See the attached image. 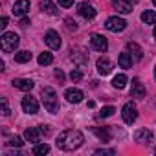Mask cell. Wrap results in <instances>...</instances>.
<instances>
[{
    "label": "cell",
    "mask_w": 156,
    "mask_h": 156,
    "mask_svg": "<svg viewBox=\"0 0 156 156\" xmlns=\"http://www.w3.org/2000/svg\"><path fill=\"white\" fill-rule=\"evenodd\" d=\"M39 64L41 66H48V64H51V61H53V55L50 53V51H42L41 55H39Z\"/></svg>",
    "instance_id": "cell-26"
},
{
    "label": "cell",
    "mask_w": 156,
    "mask_h": 156,
    "mask_svg": "<svg viewBox=\"0 0 156 156\" xmlns=\"http://www.w3.org/2000/svg\"><path fill=\"white\" fill-rule=\"evenodd\" d=\"M96 66H98V72H99L101 75H108V73L112 72V68H114L112 61L107 59V57H99L98 62H96Z\"/></svg>",
    "instance_id": "cell-14"
},
{
    "label": "cell",
    "mask_w": 156,
    "mask_h": 156,
    "mask_svg": "<svg viewBox=\"0 0 156 156\" xmlns=\"http://www.w3.org/2000/svg\"><path fill=\"white\" fill-rule=\"evenodd\" d=\"M85 141V136L81 130H75V129H68V130H62L57 140H55V145L57 149L61 151H75L79 149Z\"/></svg>",
    "instance_id": "cell-1"
},
{
    "label": "cell",
    "mask_w": 156,
    "mask_h": 156,
    "mask_svg": "<svg viewBox=\"0 0 156 156\" xmlns=\"http://www.w3.org/2000/svg\"><path fill=\"white\" fill-rule=\"evenodd\" d=\"M55 77H57V79H59V81H61V83H62V81H64V73H62V72H61V70H59V68H57V70H55Z\"/></svg>",
    "instance_id": "cell-35"
},
{
    "label": "cell",
    "mask_w": 156,
    "mask_h": 156,
    "mask_svg": "<svg viewBox=\"0 0 156 156\" xmlns=\"http://www.w3.org/2000/svg\"><path fill=\"white\" fill-rule=\"evenodd\" d=\"M112 87L118 88V90L125 88V87H127V75H125V73H118L114 79H112Z\"/></svg>",
    "instance_id": "cell-23"
},
{
    "label": "cell",
    "mask_w": 156,
    "mask_h": 156,
    "mask_svg": "<svg viewBox=\"0 0 156 156\" xmlns=\"http://www.w3.org/2000/svg\"><path fill=\"white\" fill-rule=\"evenodd\" d=\"M96 154H116V151L114 149H98Z\"/></svg>",
    "instance_id": "cell-33"
},
{
    "label": "cell",
    "mask_w": 156,
    "mask_h": 156,
    "mask_svg": "<svg viewBox=\"0 0 156 156\" xmlns=\"http://www.w3.org/2000/svg\"><path fill=\"white\" fill-rule=\"evenodd\" d=\"M41 9L44 11V13H48V15H51V17H55V15H59V9H57V6L51 2V0H41Z\"/></svg>",
    "instance_id": "cell-19"
},
{
    "label": "cell",
    "mask_w": 156,
    "mask_h": 156,
    "mask_svg": "<svg viewBox=\"0 0 156 156\" xmlns=\"http://www.w3.org/2000/svg\"><path fill=\"white\" fill-rule=\"evenodd\" d=\"M0 105H2V114H4V116H9V114H11V112H9V107H8V99H6V98L0 99Z\"/></svg>",
    "instance_id": "cell-31"
},
{
    "label": "cell",
    "mask_w": 156,
    "mask_h": 156,
    "mask_svg": "<svg viewBox=\"0 0 156 156\" xmlns=\"http://www.w3.org/2000/svg\"><path fill=\"white\" fill-rule=\"evenodd\" d=\"M6 26H8V17H2V19H0V28L6 30Z\"/></svg>",
    "instance_id": "cell-36"
},
{
    "label": "cell",
    "mask_w": 156,
    "mask_h": 156,
    "mask_svg": "<svg viewBox=\"0 0 156 156\" xmlns=\"http://www.w3.org/2000/svg\"><path fill=\"white\" fill-rule=\"evenodd\" d=\"M41 98H42L44 108H46L50 114H57V112H59V98H57V92H55L51 87H44L42 92H41Z\"/></svg>",
    "instance_id": "cell-2"
},
{
    "label": "cell",
    "mask_w": 156,
    "mask_h": 156,
    "mask_svg": "<svg viewBox=\"0 0 156 156\" xmlns=\"http://www.w3.org/2000/svg\"><path fill=\"white\" fill-rule=\"evenodd\" d=\"M31 51H28V50H22V51H17L15 53V62H20V64H24V62H30L31 61Z\"/></svg>",
    "instance_id": "cell-24"
},
{
    "label": "cell",
    "mask_w": 156,
    "mask_h": 156,
    "mask_svg": "<svg viewBox=\"0 0 156 156\" xmlns=\"http://www.w3.org/2000/svg\"><path fill=\"white\" fill-rule=\"evenodd\" d=\"M70 79H72L73 83H79V81L83 79V72H81V70H72V73H70Z\"/></svg>",
    "instance_id": "cell-30"
},
{
    "label": "cell",
    "mask_w": 156,
    "mask_h": 156,
    "mask_svg": "<svg viewBox=\"0 0 156 156\" xmlns=\"http://www.w3.org/2000/svg\"><path fill=\"white\" fill-rule=\"evenodd\" d=\"M105 28H107L108 31L118 33V31H123V30L127 28V22H125L123 19H119V17H110V19H107Z\"/></svg>",
    "instance_id": "cell-6"
},
{
    "label": "cell",
    "mask_w": 156,
    "mask_h": 156,
    "mask_svg": "<svg viewBox=\"0 0 156 156\" xmlns=\"http://www.w3.org/2000/svg\"><path fill=\"white\" fill-rule=\"evenodd\" d=\"M22 140L19 138V136H11V138H8V141H6V145L8 147H22Z\"/></svg>",
    "instance_id": "cell-29"
},
{
    "label": "cell",
    "mask_w": 156,
    "mask_h": 156,
    "mask_svg": "<svg viewBox=\"0 0 156 156\" xmlns=\"http://www.w3.org/2000/svg\"><path fill=\"white\" fill-rule=\"evenodd\" d=\"M42 134H44L42 127H30V129L24 130V138H26V141H31V143L41 141V136H42Z\"/></svg>",
    "instance_id": "cell-10"
},
{
    "label": "cell",
    "mask_w": 156,
    "mask_h": 156,
    "mask_svg": "<svg viewBox=\"0 0 156 156\" xmlns=\"http://www.w3.org/2000/svg\"><path fill=\"white\" fill-rule=\"evenodd\" d=\"M118 64H119L121 68H132V55H130L129 51L119 53V57H118Z\"/></svg>",
    "instance_id": "cell-22"
},
{
    "label": "cell",
    "mask_w": 156,
    "mask_h": 156,
    "mask_svg": "<svg viewBox=\"0 0 156 156\" xmlns=\"http://www.w3.org/2000/svg\"><path fill=\"white\" fill-rule=\"evenodd\" d=\"M129 2H130V4H136V2H140V0H129Z\"/></svg>",
    "instance_id": "cell-38"
},
{
    "label": "cell",
    "mask_w": 156,
    "mask_h": 156,
    "mask_svg": "<svg viewBox=\"0 0 156 156\" xmlns=\"http://www.w3.org/2000/svg\"><path fill=\"white\" fill-rule=\"evenodd\" d=\"M112 8L118 13H123V15H127V13L132 11V4L129 2V0H112Z\"/></svg>",
    "instance_id": "cell-17"
},
{
    "label": "cell",
    "mask_w": 156,
    "mask_h": 156,
    "mask_svg": "<svg viewBox=\"0 0 156 156\" xmlns=\"http://www.w3.org/2000/svg\"><path fill=\"white\" fill-rule=\"evenodd\" d=\"M11 85L15 87V88H19V90H22V92H30L31 88H33V81L31 79H13L11 81Z\"/></svg>",
    "instance_id": "cell-18"
},
{
    "label": "cell",
    "mask_w": 156,
    "mask_h": 156,
    "mask_svg": "<svg viewBox=\"0 0 156 156\" xmlns=\"http://www.w3.org/2000/svg\"><path fill=\"white\" fill-rule=\"evenodd\" d=\"M22 110L26 112V114H37L39 112V101L35 99V98H31V96H26V98H22Z\"/></svg>",
    "instance_id": "cell-9"
},
{
    "label": "cell",
    "mask_w": 156,
    "mask_h": 156,
    "mask_svg": "<svg viewBox=\"0 0 156 156\" xmlns=\"http://www.w3.org/2000/svg\"><path fill=\"white\" fill-rule=\"evenodd\" d=\"M130 96L136 99H143L145 98V87L140 79H132V87H130Z\"/></svg>",
    "instance_id": "cell-16"
},
{
    "label": "cell",
    "mask_w": 156,
    "mask_h": 156,
    "mask_svg": "<svg viewBox=\"0 0 156 156\" xmlns=\"http://www.w3.org/2000/svg\"><path fill=\"white\" fill-rule=\"evenodd\" d=\"M90 48L92 50H96V51H107L108 50V41H107V37H103V35H92L90 37Z\"/></svg>",
    "instance_id": "cell-7"
},
{
    "label": "cell",
    "mask_w": 156,
    "mask_h": 156,
    "mask_svg": "<svg viewBox=\"0 0 156 156\" xmlns=\"http://www.w3.org/2000/svg\"><path fill=\"white\" fill-rule=\"evenodd\" d=\"M127 50L130 51V55H134V59H136V61H141V59H143V50H141V46H140V44H136V42L129 41V42H127Z\"/></svg>",
    "instance_id": "cell-20"
},
{
    "label": "cell",
    "mask_w": 156,
    "mask_h": 156,
    "mask_svg": "<svg viewBox=\"0 0 156 156\" xmlns=\"http://www.w3.org/2000/svg\"><path fill=\"white\" fill-rule=\"evenodd\" d=\"M44 41H46V44H48L51 50H59V48H61V37H59V33H57V31H53V30L46 31Z\"/></svg>",
    "instance_id": "cell-11"
},
{
    "label": "cell",
    "mask_w": 156,
    "mask_h": 156,
    "mask_svg": "<svg viewBox=\"0 0 156 156\" xmlns=\"http://www.w3.org/2000/svg\"><path fill=\"white\" fill-rule=\"evenodd\" d=\"M154 39H156V28H154Z\"/></svg>",
    "instance_id": "cell-40"
},
{
    "label": "cell",
    "mask_w": 156,
    "mask_h": 156,
    "mask_svg": "<svg viewBox=\"0 0 156 156\" xmlns=\"http://www.w3.org/2000/svg\"><path fill=\"white\" fill-rule=\"evenodd\" d=\"M114 112H116V108H114V107H103V108L99 110L98 118H101V119H103V118H110Z\"/></svg>",
    "instance_id": "cell-28"
},
{
    "label": "cell",
    "mask_w": 156,
    "mask_h": 156,
    "mask_svg": "<svg viewBox=\"0 0 156 156\" xmlns=\"http://www.w3.org/2000/svg\"><path fill=\"white\" fill-rule=\"evenodd\" d=\"M141 20H143L145 24H156V13L151 11V9H147V11L141 13Z\"/></svg>",
    "instance_id": "cell-27"
},
{
    "label": "cell",
    "mask_w": 156,
    "mask_h": 156,
    "mask_svg": "<svg viewBox=\"0 0 156 156\" xmlns=\"http://www.w3.org/2000/svg\"><path fill=\"white\" fill-rule=\"evenodd\" d=\"M64 98H66L68 103H81L83 98H85V94H83V90H79V88H68V90L64 92Z\"/></svg>",
    "instance_id": "cell-12"
},
{
    "label": "cell",
    "mask_w": 156,
    "mask_h": 156,
    "mask_svg": "<svg viewBox=\"0 0 156 156\" xmlns=\"http://www.w3.org/2000/svg\"><path fill=\"white\" fill-rule=\"evenodd\" d=\"M77 13H79L83 19H94L96 17V9H94V6H90L88 2H81L79 6H77Z\"/></svg>",
    "instance_id": "cell-15"
},
{
    "label": "cell",
    "mask_w": 156,
    "mask_h": 156,
    "mask_svg": "<svg viewBox=\"0 0 156 156\" xmlns=\"http://www.w3.org/2000/svg\"><path fill=\"white\" fill-rule=\"evenodd\" d=\"M59 4H61L62 8H70V6L73 4V0H59Z\"/></svg>",
    "instance_id": "cell-34"
},
{
    "label": "cell",
    "mask_w": 156,
    "mask_h": 156,
    "mask_svg": "<svg viewBox=\"0 0 156 156\" xmlns=\"http://www.w3.org/2000/svg\"><path fill=\"white\" fill-rule=\"evenodd\" d=\"M152 4H154V6H156V0H152Z\"/></svg>",
    "instance_id": "cell-41"
},
{
    "label": "cell",
    "mask_w": 156,
    "mask_h": 156,
    "mask_svg": "<svg viewBox=\"0 0 156 156\" xmlns=\"http://www.w3.org/2000/svg\"><path fill=\"white\" fill-rule=\"evenodd\" d=\"M28 24H30V20H28V19H26V17H24V19H22V20H20V26H22V28H26V26H28Z\"/></svg>",
    "instance_id": "cell-37"
},
{
    "label": "cell",
    "mask_w": 156,
    "mask_h": 156,
    "mask_svg": "<svg viewBox=\"0 0 156 156\" xmlns=\"http://www.w3.org/2000/svg\"><path fill=\"white\" fill-rule=\"evenodd\" d=\"M134 141H138L140 145H151V143L154 141V136H152L151 130H147V129H140V130L134 132Z\"/></svg>",
    "instance_id": "cell-8"
},
{
    "label": "cell",
    "mask_w": 156,
    "mask_h": 156,
    "mask_svg": "<svg viewBox=\"0 0 156 156\" xmlns=\"http://www.w3.org/2000/svg\"><path fill=\"white\" fill-rule=\"evenodd\" d=\"M70 53H72V61L79 66V68H83V66L88 64V53L83 48H72Z\"/></svg>",
    "instance_id": "cell-5"
},
{
    "label": "cell",
    "mask_w": 156,
    "mask_h": 156,
    "mask_svg": "<svg viewBox=\"0 0 156 156\" xmlns=\"http://www.w3.org/2000/svg\"><path fill=\"white\" fill-rule=\"evenodd\" d=\"M66 28H68L70 31H75V30H77V24H75L72 19H66Z\"/></svg>",
    "instance_id": "cell-32"
},
{
    "label": "cell",
    "mask_w": 156,
    "mask_h": 156,
    "mask_svg": "<svg viewBox=\"0 0 156 156\" xmlns=\"http://www.w3.org/2000/svg\"><path fill=\"white\" fill-rule=\"evenodd\" d=\"M154 79H156V68H154Z\"/></svg>",
    "instance_id": "cell-39"
},
{
    "label": "cell",
    "mask_w": 156,
    "mask_h": 156,
    "mask_svg": "<svg viewBox=\"0 0 156 156\" xmlns=\"http://www.w3.org/2000/svg\"><path fill=\"white\" fill-rule=\"evenodd\" d=\"M94 134L103 141V143H107V141H110V129L108 127H94Z\"/></svg>",
    "instance_id": "cell-21"
},
{
    "label": "cell",
    "mask_w": 156,
    "mask_h": 156,
    "mask_svg": "<svg viewBox=\"0 0 156 156\" xmlns=\"http://www.w3.org/2000/svg\"><path fill=\"white\" fill-rule=\"evenodd\" d=\"M13 15L15 17H24L28 11H30V0H17L13 4Z\"/></svg>",
    "instance_id": "cell-13"
},
{
    "label": "cell",
    "mask_w": 156,
    "mask_h": 156,
    "mask_svg": "<svg viewBox=\"0 0 156 156\" xmlns=\"http://www.w3.org/2000/svg\"><path fill=\"white\" fill-rule=\"evenodd\" d=\"M50 152V145L48 143H35L33 147V154L35 156H42V154H48Z\"/></svg>",
    "instance_id": "cell-25"
},
{
    "label": "cell",
    "mask_w": 156,
    "mask_h": 156,
    "mask_svg": "<svg viewBox=\"0 0 156 156\" xmlns=\"http://www.w3.org/2000/svg\"><path fill=\"white\" fill-rule=\"evenodd\" d=\"M121 116H123V121L127 125H132L136 119H138V108L134 103H125L123 108H121Z\"/></svg>",
    "instance_id": "cell-4"
},
{
    "label": "cell",
    "mask_w": 156,
    "mask_h": 156,
    "mask_svg": "<svg viewBox=\"0 0 156 156\" xmlns=\"http://www.w3.org/2000/svg\"><path fill=\"white\" fill-rule=\"evenodd\" d=\"M19 42H20V39H19V35L15 31H4L2 37H0V48H2V51H6V53L15 51Z\"/></svg>",
    "instance_id": "cell-3"
}]
</instances>
